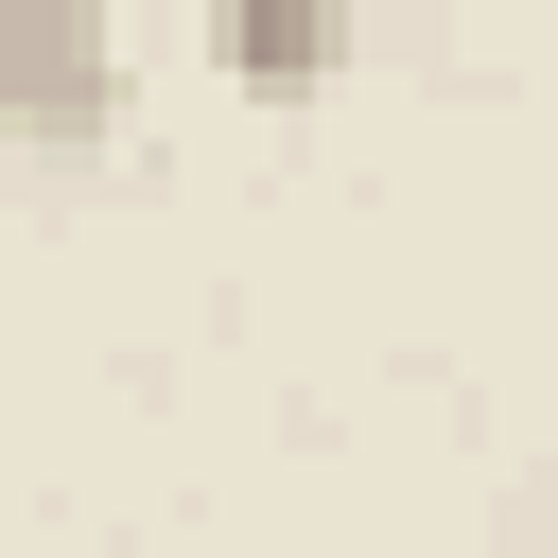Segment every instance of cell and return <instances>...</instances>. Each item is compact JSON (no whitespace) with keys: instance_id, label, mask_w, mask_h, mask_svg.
<instances>
[{"instance_id":"cell-1","label":"cell","mask_w":558,"mask_h":558,"mask_svg":"<svg viewBox=\"0 0 558 558\" xmlns=\"http://www.w3.org/2000/svg\"><path fill=\"white\" fill-rule=\"evenodd\" d=\"M105 122H122L105 0H0V140H35V157H87Z\"/></svg>"},{"instance_id":"cell-2","label":"cell","mask_w":558,"mask_h":558,"mask_svg":"<svg viewBox=\"0 0 558 558\" xmlns=\"http://www.w3.org/2000/svg\"><path fill=\"white\" fill-rule=\"evenodd\" d=\"M209 70L244 105H314L349 70V0H209Z\"/></svg>"}]
</instances>
